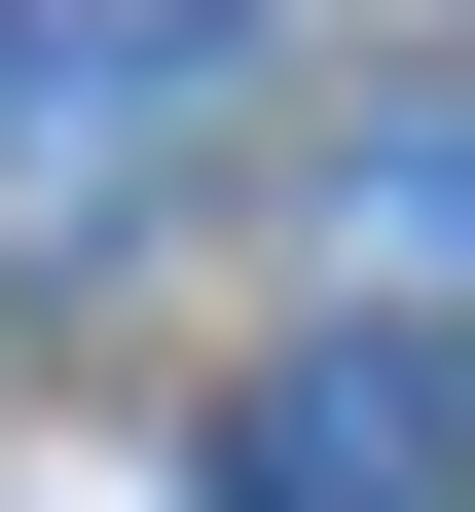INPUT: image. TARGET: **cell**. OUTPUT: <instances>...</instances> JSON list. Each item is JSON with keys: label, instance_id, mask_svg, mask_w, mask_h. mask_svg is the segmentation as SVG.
<instances>
[{"label": "cell", "instance_id": "6da1fadb", "mask_svg": "<svg viewBox=\"0 0 475 512\" xmlns=\"http://www.w3.org/2000/svg\"><path fill=\"white\" fill-rule=\"evenodd\" d=\"M256 74V0H0V110H74V147H183Z\"/></svg>", "mask_w": 475, "mask_h": 512}, {"label": "cell", "instance_id": "7a4b0ae2", "mask_svg": "<svg viewBox=\"0 0 475 512\" xmlns=\"http://www.w3.org/2000/svg\"><path fill=\"white\" fill-rule=\"evenodd\" d=\"M220 512H439V366H256L220 403Z\"/></svg>", "mask_w": 475, "mask_h": 512}, {"label": "cell", "instance_id": "3957f363", "mask_svg": "<svg viewBox=\"0 0 475 512\" xmlns=\"http://www.w3.org/2000/svg\"><path fill=\"white\" fill-rule=\"evenodd\" d=\"M329 256H366V293H475V110H366V147H329Z\"/></svg>", "mask_w": 475, "mask_h": 512}]
</instances>
